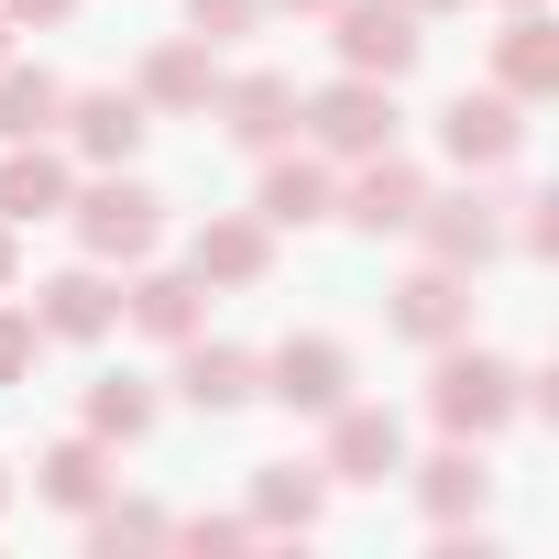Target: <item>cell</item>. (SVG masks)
Instances as JSON below:
<instances>
[{"instance_id": "obj_1", "label": "cell", "mask_w": 559, "mask_h": 559, "mask_svg": "<svg viewBox=\"0 0 559 559\" xmlns=\"http://www.w3.org/2000/svg\"><path fill=\"white\" fill-rule=\"evenodd\" d=\"M526 406V373L504 352H472V341H439V373H428V417L450 439H493L504 417Z\"/></svg>"}, {"instance_id": "obj_2", "label": "cell", "mask_w": 559, "mask_h": 559, "mask_svg": "<svg viewBox=\"0 0 559 559\" xmlns=\"http://www.w3.org/2000/svg\"><path fill=\"white\" fill-rule=\"evenodd\" d=\"M165 198L143 187V176H99V187H67V219H78V241H88V263H143L154 252V219Z\"/></svg>"}, {"instance_id": "obj_3", "label": "cell", "mask_w": 559, "mask_h": 559, "mask_svg": "<svg viewBox=\"0 0 559 559\" xmlns=\"http://www.w3.org/2000/svg\"><path fill=\"white\" fill-rule=\"evenodd\" d=\"M297 121L319 132V154H352V165H362V154L395 143V78H352V67H341L319 99H297Z\"/></svg>"}, {"instance_id": "obj_4", "label": "cell", "mask_w": 559, "mask_h": 559, "mask_svg": "<svg viewBox=\"0 0 559 559\" xmlns=\"http://www.w3.org/2000/svg\"><path fill=\"white\" fill-rule=\"evenodd\" d=\"M428 12H406V0H330V45H341V67L352 78H406L417 67V34Z\"/></svg>"}, {"instance_id": "obj_5", "label": "cell", "mask_w": 559, "mask_h": 559, "mask_svg": "<svg viewBox=\"0 0 559 559\" xmlns=\"http://www.w3.org/2000/svg\"><path fill=\"white\" fill-rule=\"evenodd\" d=\"M515 143H526V99H504V88H461V99L439 110V154H450L461 176L515 165Z\"/></svg>"}, {"instance_id": "obj_6", "label": "cell", "mask_w": 559, "mask_h": 559, "mask_svg": "<svg viewBox=\"0 0 559 559\" xmlns=\"http://www.w3.org/2000/svg\"><path fill=\"white\" fill-rule=\"evenodd\" d=\"M330 483H395L406 472V428H395V406H330V461H319Z\"/></svg>"}, {"instance_id": "obj_7", "label": "cell", "mask_w": 559, "mask_h": 559, "mask_svg": "<svg viewBox=\"0 0 559 559\" xmlns=\"http://www.w3.org/2000/svg\"><path fill=\"white\" fill-rule=\"evenodd\" d=\"M263 395H274V406H297V417H330V406L352 395V352L319 341V330L286 341V352H263Z\"/></svg>"}, {"instance_id": "obj_8", "label": "cell", "mask_w": 559, "mask_h": 559, "mask_svg": "<svg viewBox=\"0 0 559 559\" xmlns=\"http://www.w3.org/2000/svg\"><path fill=\"white\" fill-rule=\"evenodd\" d=\"M417 198H428V176H417V165L384 143V154H362V176H352L330 209H341L352 230H373V241H384V230H406V219H417Z\"/></svg>"}, {"instance_id": "obj_9", "label": "cell", "mask_w": 559, "mask_h": 559, "mask_svg": "<svg viewBox=\"0 0 559 559\" xmlns=\"http://www.w3.org/2000/svg\"><path fill=\"white\" fill-rule=\"evenodd\" d=\"M406 230H428V263H461V274L504 252V219H493V198H483V187H461V198H417V219H406Z\"/></svg>"}, {"instance_id": "obj_10", "label": "cell", "mask_w": 559, "mask_h": 559, "mask_svg": "<svg viewBox=\"0 0 559 559\" xmlns=\"http://www.w3.org/2000/svg\"><path fill=\"white\" fill-rule=\"evenodd\" d=\"M110 319H121V297H110L99 263H67V274L34 286V330L45 341H110Z\"/></svg>"}, {"instance_id": "obj_11", "label": "cell", "mask_w": 559, "mask_h": 559, "mask_svg": "<svg viewBox=\"0 0 559 559\" xmlns=\"http://www.w3.org/2000/svg\"><path fill=\"white\" fill-rule=\"evenodd\" d=\"M176 352H187V362H176V395H187L198 417H230V406H252V395H263V362H252V352H230V341H198V330H187Z\"/></svg>"}, {"instance_id": "obj_12", "label": "cell", "mask_w": 559, "mask_h": 559, "mask_svg": "<svg viewBox=\"0 0 559 559\" xmlns=\"http://www.w3.org/2000/svg\"><path fill=\"white\" fill-rule=\"evenodd\" d=\"M263 263H274V230L263 219H198V241H187L198 286H263Z\"/></svg>"}, {"instance_id": "obj_13", "label": "cell", "mask_w": 559, "mask_h": 559, "mask_svg": "<svg viewBox=\"0 0 559 559\" xmlns=\"http://www.w3.org/2000/svg\"><path fill=\"white\" fill-rule=\"evenodd\" d=\"M395 330L406 341H461L472 330V286H461V263H428V274H406V286H395Z\"/></svg>"}, {"instance_id": "obj_14", "label": "cell", "mask_w": 559, "mask_h": 559, "mask_svg": "<svg viewBox=\"0 0 559 559\" xmlns=\"http://www.w3.org/2000/svg\"><path fill=\"white\" fill-rule=\"evenodd\" d=\"M67 132H78L88 165H121L154 132V110H143V88H88V99H67Z\"/></svg>"}, {"instance_id": "obj_15", "label": "cell", "mask_w": 559, "mask_h": 559, "mask_svg": "<svg viewBox=\"0 0 559 559\" xmlns=\"http://www.w3.org/2000/svg\"><path fill=\"white\" fill-rule=\"evenodd\" d=\"M417 504H428L439 526L483 515V504H493V461H483V439H450L439 461H417Z\"/></svg>"}, {"instance_id": "obj_16", "label": "cell", "mask_w": 559, "mask_h": 559, "mask_svg": "<svg viewBox=\"0 0 559 559\" xmlns=\"http://www.w3.org/2000/svg\"><path fill=\"white\" fill-rule=\"evenodd\" d=\"M219 121H230V143H252V154H274V143H286L297 132V78H230L219 88Z\"/></svg>"}, {"instance_id": "obj_17", "label": "cell", "mask_w": 559, "mask_h": 559, "mask_svg": "<svg viewBox=\"0 0 559 559\" xmlns=\"http://www.w3.org/2000/svg\"><path fill=\"white\" fill-rule=\"evenodd\" d=\"M330 198H341V187H330V165H308V154H274V165H263V198H252V219H263V230H308V219H330Z\"/></svg>"}, {"instance_id": "obj_18", "label": "cell", "mask_w": 559, "mask_h": 559, "mask_svg": "<svg viewBox=\"0 0 559 559\" xmlns=\"http://www.w3.org/2000/svg\"><path fill=\"white\" fill-rule=\"evenodd\" d=\"M493 78H504V99H548V88H559V34H548V12H537V0L504 23V45H493Z\"/></svg>"}, {"instance_id": "obj_19", "label": "cell", "mask_w": 559, "mask_h": 559, "mask_svg": "<svg viewBox=\"0 0 559 559\" xmlns=\"http://www.w3.org/2000/svg\"><path fill=\"white\" fill-rule=\"evenodd\" d=\"M0 219L34 230V219H67V165L45 143H12V165H0Z\"/></svg>"}, {"instance_id": "obj_20", "label": "cell", "mask_w": 559, "mask_h": 559, "mask_svg": "<svg viewBox=\"0 0 559 559\" xmlns=\"http://www.w3.org/2000/svg\"><path fill=\"white\" fill-rule=\"evenodd\" d=\"M67 121V88L45 78V67H12V56H0V143H45Z\"/></svg>"}, {"instance_id": "obj_21", "label": "cell", "mask_w": 559, "mask_h": 559, "mask_svg": "<svg viewBox=\"0 0 559 559\" xmlns=\"http://www.w3.org/2000/svg\"><path fill=\"white\" fill-rule=\"evenodd\" d=\"M34 493H45V504H67V515H88V504L110 493V461H99V439H56V450L34 461Z\"/></svg>"}, {"instance_id": "obj_22", "label": "cell", "mask_w": 559, "mask_h": 559, "mask_svg": "<svg viewBox=\"0 0 559 559\" xmlns=\"http://www.w3.org/2000/svg\"><path fill=\"white\" fill-rule=\"evenodd\" d=\"M252 526H274V537L297 526V537H308V526H319V472H308V461H263V472H252Z\"/></svg>"}, {"instance_id": "obj_23", "label": "cell", "mask_w": 559, "mask_h": 559, "mask_svg": "<svg viewBox=\"0 0 559 559\" xmlns=\"http://www.w3.org/2000/svg\"><path fill=\"white\" fill-rule=\"evenodd\" d=\"M209 99H219L209 45H165V56L143 67V110H209Z\"/></svg>"}, {"instance_id": "obj_24", "label": "cell", "mask_w": 559, "mask_h": 559, "mask_svg": "<svg viewBox=\"0 0 559 559\" xmlns=\"http://www.w3.org/2000/svg\"><path fill=\"white\" fill-rule=\"evenodd\" d=\"M198 297H209L198 274H143V286H132L121 308H132V330H154V341H187V330H198Z\"/></svg>"}, {"instance_id": "obj_25", "label": "cell", "mask_w": 559, "mask_h": 559, "mask_svg": "<svg viewBox=\"0 0 559 559\" xmlns=\"http://www.w3.org/2000/svg\"><path fill=\"white\" fill-rule=\"evenodd\" d=\"M154 428V384H132V373H110V384H88V439L110 450V439H143Z\"/></svg>"}, {"instance_id": "obj_26", "label": "cell", "mask_w": 559, "mask_h": 559, "mask_svg": "<svg viewBox=\"0 0 559 559\" xmlns=\"http://www.w3.org/2000/svg\"><path fill=\"white\" fill-rule=\"evenodd\" d=\"M165 526H176V515H154V504H110V493L88 504V548H110V559H121V548H165Z\"/></svg>"}, {"instance_id": "obj_27", "label": "cell", "mask_w": 559, "mask_h": 559, "mask_svg": "<svg viewBox=\"0 0 559 559\" xmlns=\"http://www.w3.org/2000/svg\"><path fill=\"white\" fill-rule=\"evenodd\" d=\"M34 352H45L34 308H0V384H23V373H34Z\"/></svg>"}, {"instance_id": "obj_28", "label": "cell", "mask_w": 559, "mask_h": 559, "mask_svg": "<svg viewBox=\"0 0 559 559\" xmlns=\"http://www.w3.org/2000/svg\"><path fill=\"white\" fill-rule=\"evenodd\" d=\"M252 12H263V0H187L198 45H230V34H252Z\"/></svg>"}, {"instance_id": "obj_29", "label": "cell", "mask_w": 559, "mask_h": 559, "mask_svg": "<svg viewBox=\"0 0 559 559\" xmlns=\"http://www.w3.org/2000/svg\"><path fill=\"white\" fill-rule=\"evenodd\" d=\"M176 548H241L252 537V515H187V526H165Z\"/></svg>"}, {"instance_id": "obj_30", "label": "cell", "mask_w": 559, "mask_h": 559, "mask_svg": "<svg viewBox=\"0 0 559 559\" xmlns=\"http://www.w3.org/2000/svg\"><path fill=\"white\" fill-rule=\"evenodd\" d=\"M515 209H526L515 241H526V252H559V198H515Z\"/></svg>"}, {"instance_id": "obj_31", "label": "cell", "mask_w": 559, "mask_h": 559, "mask_svg": "<svg viewBox=\"0 0 559 559\" xmlns=\"http://www.w3.org/2000/svg\"><path fill=\"white\" fill-rule=\"evenodd\" d=\"M78 0H0V23H67Z\"/></svg>"}, {"instance_id": "obj_32", "label": "cell", "mask_w": 559, "mask_h": 559, "mask_svg": "<svg viewBox=\"0 0 559 559\" xmlns=\"http://www.w3.org/2000/svg\"><path fill=\"white\" fill-rule=\"evenodd\" d=\"M12 274H23V252H12V219H0V297H12Z\"/></svg>"}, {"instance_id": "obj_33", "label": "cell", "mask_w": 559, "mask_h": 559, "mask_svg": "<svg viewBox=\"0 0 559 559\" xmlns=\"http://www.w3.org/2000/svg\"><path fill=\"white\" fill-rule=\"evenodd\" d=\"M406 12H472V0H406Z\"/></svg>"}, {"instance_id": "obj_34", "label": "cell", "mask_w": 559, "mask_h": 559, "mask_svg": "<svg viewBox=\"0 0 559 559\" xmlns=\"http://www.w3.org/2000/svg\"><path fill=\"white\" fill-rule=\"evenodd\" d=\"M274 12H330V0H274Z\"/></svg>"}, {"instance_id": "obj_35", "label": "cell", "mask_w": 559, "mask_h": 559, "mask_svg": "<svg viewBox=\"0 0 559 559\" xmlns=\"http://www.w3.org/2000/svg\"><path fill=\"white\" fill-rule=\"evenodd\" d=\"M0 56H12V23H0Z\"/></svg>"}, {"instance_id": "obj_36", "label": "cell", "mask_w": 559, "mask_h": 559, "mask_svg": "<svg viewBox=\"0 0 559 559\" xmlns=\"http://www.w3.org/2000/svg\"><path fill=\"white\" fill-rule=\"evenodd\" d=\"M515 12H526V0H515Z\"/></svg>"}, {"instance_id": "obj_37", "label": "cell", "mask_w": 559, "mask_h": 559, "mask_svg": "<svg viewBox=\"0 0 559 559\" xmlns=\"http://www.w3.org/2000/svg\"><path fill=\"white\" fill-rule=\"evenodd\" d=\"M0 493H12V483H0Z\"/></svg>"}]
</instances>
